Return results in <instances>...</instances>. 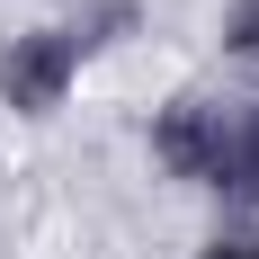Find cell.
I'll list each match as a JSON object with an SVG mask.
<instances>
[{
    "label": "cell",
    "mask_w": 259,
    "mask_h": 259,
    "mask_svg": "<svg viewBox=\"0 0 259 259\" xmlns=\"http://www.w3.org/2000/svg\"><path fill=\"white\" fill-rule=\"evenodd\" d=\"M80 54L63 27H27V36H9V54H0V99L18 107V116H54L63 107V90H72Z\"/></svg>",
    "instance_id": "cell-1"
},
{
    "label": "cell",
    "mask_w": 259,
    "mask_h": 259,
    "mask_svg": "<svg viewBox=\"0 0 259 259\" xmlns=\"http://www.w3.org/2000/svg\"><path fill=\"white\" fill-rule=\"evenodd\" d=\"M214 197L259 206V99L224 107V152H214Z\"/></svg>",
    "instance_id": "cell-2"
},
{
    "label": "cell",
    "mask_w": 259,
    "mask_h": 259,
    "mask_svg": "<svg viewBox=\"0 0 259 259\" xmlns=\"http://www.w3.org/2000/svg\"><path fill=\"white\" fill-rule=\"evenodd\" d=\"M224 54L259 63V0H233V9H224Z\"/></svg>",
    "instance_id": "cell-3"
},
{
    "label": "cell",
    "mask_w": 259,
    "mask_h": 259,
    "mask_svg": "<svg viewBox=\"0 0 259 259\" xmlns=\"http://www.w3.org/2000/svg\"><path fill=\"white\" fill-rule=\"evenodd\" d=\"M206 259H259V233H224V241H206Z\"/></svg>",
    "instance_id": "cell-4"
}]
</instances>
